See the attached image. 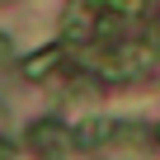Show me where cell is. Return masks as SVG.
Masks as SVG:
<instances>
[{
  "label": "cell",
  "instance_id": "1",
  "mask_svg": "<svg viewBox=\"0 0 160 160\" xmlns=\"http://www.w3.org/2000/svg\"><path fill=\"white\" fill-rule=\"evenodd\" d=\"M90 66H94L99 75H108V80H127V75H137V71L151 66V47H146V42H113V47L94 52Z\"/></svg>",
  "mask_w": 160,
  "mask_h": 160
},
{
  "label": "cell",
  "instance_id": "2",
  "mask_svg": "<svg viewBox=\"0 0 160 160\" xmlns=\"http://www.w3.org/2000/svg\"><path fill=\"white\" fill-rule=\"evenodd\" d=\"M28 146H33L38 155L57 160V155H66V151H71V132H66V127H57V122H38V127L28 132Z\"/></svg>",
  "mask_w": 160,
  "mask_h": 160
},
{
  "label": "cell",
  "instance_id": "3",
  "mask_svg": "<svg viewBox=\"0 0 160 160\" xmlns=\"http://www.w3.org/2000/svg\"><path fill=\"white\" fill-rule=\"evenodd\" d=\"M57 61H61V52H57V47H47V52H38L33 61H24V75H28V80H38V75H47Z\"/></svg>",
  "mask_w": 160,
  "mask_h": 160
},
{
  "label": "cell",
  "instance_id": "4",
  "mask_svg": "<svg viewBox=\"0 0 160 160\" xmlns=\"http://www.w3.org/2000/svg\"><path fill=\"white\" fill-rule=\"evenodd\" d=\"M90 5H104L108 14H141L151 0H90Z\"/></svg>",
  "mask_w": 160,
  "mask_h": 160
},
{
  "label": "cell",
  "instance_id": "5",
  "mask_svg": "<svg viewBox=\"0 0 160 160\" xmlns=\"http://www.w3.org/2000/svg\"><path fill=\"white\" fill-rule=\"evenodd\" d=\"M5 57H10V42H5V38H0V61H5Z\"/></svg>",
  "mask_w": 160,
  "mask_h": 160
},
{
  "label": "cell",
  "instance_id": "6",
  "mask_svg": "<svg viewBox=\"0 0 160 160\" xmlns=\"http://www.w3.org/2000/svg\"><path fill=\"white\" fill-rule=\"evenodd\" d=\"M0 122H5V108H0Z\"/></svg>",
  "mask_w": 160,
  "mask_h": 160
}]
</instances>
